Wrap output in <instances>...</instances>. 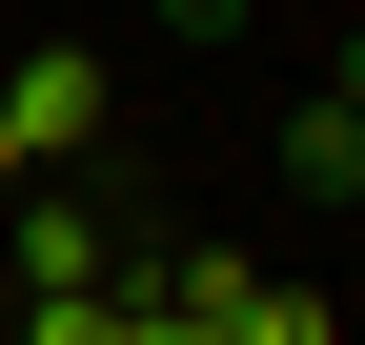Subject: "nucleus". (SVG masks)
I'll use <instances>...</instances> for the list:
<instances>
[{"mask_svg":"<svg viewBox=\"0 0 365 345\" xmlns=\"http://www.w3.org/2000/svg\"><path fill=\"white\" fill-rule=\"evenodd\" d=\"M0 183H41V163H21V143H0Z\"/></svg>","mask_w":365,"mask_h":345,"instance_id":"6","label":"nucleus"},{"mask_svg":"<svg viewBox=\"0 0 365 345\" xmlns=\"http://www.w3.org/2000/svg\"><path fill=\"white\" fill-rule=\"evenodd\" d=\"M264 21V0H163V41H244Z\"/></svg>","mask_w":365,"mask_h":345,"instance_id":"5","label":"nucleus"},{"mask_svg":"<svg viewBox=\"0 0 365 345\" xmlns=\"http://www.w3.org/2000/svg\"><path fill=\"white\" fill-rule=\"evenodd\" d=\"M102 122H122L102 41H21V61H0V143L21 163H102Z\"/></svg>","mask_w":365,"mask_h":345,"instance_id":"1","label":"nucleus"},{"mask_svg":"<svg viewBox=\"0 0 365 345\" xmlns=\"http://www.w3.org/2000/svg\"><path fill=\"white\" fill-rule=\"evenodd\" d=\"M21 345H163V305H102L81 284V305H21Z\"/></svg>","mask_w":365,"mask_h":345,"instance_id":"4","label":"nucleus"},{"mask_svg":"<svg viewBox=\"0 0 365 345\" xmlns=\"http://www.w3.org/2000/svg\"><path fill=\"white\" fill-rule=\"evenodd\" d=\"M264 183H284V203H325V224L365 203V61H345V41H325V81L284 102V143H264Z\"/></svg>","mask_w":365,"mask_h":345,"instance_id":"2","label":"nucleus"},{"mask_svg":"<svg viewBox=\"0 0 365 345\" xmlns=\"http://www.w3.org/2000/svg\"><path fill=\"white\" fill-rule=\"evenodd\" d=\"M203 345H345V325H325V284H264V264H244V305H223Z\"/></svg>","mask_w":365,"mask_h":345,"instance_id":"3","label":"nucleus"}]
</instances>
